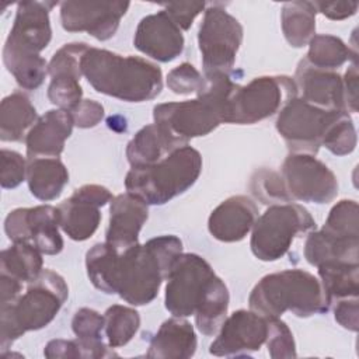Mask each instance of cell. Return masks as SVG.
I'll use <instances>...</instances> for the list:
<instances>
[{
    "label": "cell",
    "mask_w": 359,
    "mask_h": 359,
    "mask_svg": "<svg viewBox=\"0 0 359 359\" xmlns=\"http://www.w3.org/2000/svg\"><path fill=\"white\" fill-rule=\"evenodd\" d=\"M104 331L111 348H119L126 345L137 332L140 327L139 313L126 306L114 304L104 313Z\"/></svg>",
    "instance_id": "cell-34"
},
{
    "label": "cell",
    "mask_w": 359,
    "mask_h": 359,
    "mask_svg": "<svg viewBox=\"0 0 359 359\" xmlns=\"http://www.w3.org/2000/svg\"><path fill=\"white\" fill-rule=\"evenodd\" d=\"M105 320L98 311L83 307L76 311L72 320V330L76 338L86 341V342H98L102 341V331H104Z\"/></svg>",
    "instance_id": "cell-42"
},
{
    "label": "cell",
    "mask_w": 359,
    "mask_h": 359,
    "mask_svg": "<svg viewBox=\"0 0 359 359\" xmlns=\"http://www.w3.org/2000/svg\"><path fill=\"white\" fill-rule=\"evenodd\" d=\"M42 255L28 243H13L0 254L1 273L22 283L32 282L42 272Z\"/></svg>",
    "instance_id": "cell-32"
},
{
    "label": "cell",
    "mask_w": 359,
    "mask_h": 359,
    "mask_svg": "<svg viewBox=\"0 0 359 359\" xmlns=\"http://www.w3.org/2000/svg\"><path fill=\"white\" fill-rule=\"evenodd\" d=\"M317 10L313 1H289L285 3L280 11L282 31L293 48L309 45L316 34Z\"/></svg>",
    "instance_id": "cell-29"
},
{
    "label": "cell",
    "mask_w": 359,
    "mask_h": 359,
    "mask_svg": "<svg viewBox=\"0 0 359 359\" xmlns=\"http://www.w3.org/2000/svg\"><path fill=\"white\" fill-rule=\"evenodd\" d=\"M43 355L46 358L56 359H70V358H81L80 346L77 339H52L46 344L43 349Z\"/></svg>",
    "instance_id": "cell-48"
},
{
    "label": "cell",
    "mask_w": 359,
    "mask_h": 359,
    "mask_svg": "<svg viewBox=\"0 0 359 359\" xmlns=\"http://www.w3.org/2000/svg\"><path fill=\"white\" fill-rule=\"evenodd\" d=\"M182 254V241L172 234L150 238L123 251L118 250L112 294L132 306H144L156 299L175 261Z\"/></svg>",
    "instance_id": "cell-1"
},
{
    "label": "cell",
    "mask_w": 359,
    "mask_h": 359,
    "mask_svg": "<svg viewBox=\"0 0 359 359\" xmlns=\"http://www.w3.org/2000/svg\"><path fill=\"white\" fill-rule=\"evenodd\" d=\"M153 118L154 123L178 146L188 144L192 137L209 135L223 123L220 109L206 97L158 104L153 108Z\"/></svg>",
    "instance_id": "cell-10"
},
{
    "label": "cell",
    "mask_w": 359,
    "mask_h": 359,
    "mask_svg": "<svg viewBox=\"0 0 359 359\" xmlns=\"http://www.w3.org/2000/svg\"><path fill=\"white\" fill-rule=\"evenodd\" d=\"M70 114L76 126L83 129L94 128L104 118V107L94 100H81Z\"/></svg>",
    "instance_id": "cell-45"
},
{
    "label": "cell",
    "mask_w": 359,
    "mask_h": 359,
    "mask_svg": "<svg viewBox=\"0 0 359 359\" xmlns=\"http://www.w3.org/2000/svg\"><path fill=\"white\" fill-rule=\"evenodd\" d=\"M345 111H328L303 98L290 100L279 112L276 130L292 153L316 156L330 126Z\"/></svg>",
    "instance_id": "cell-9"
},
{
    "label": "cell",
    "mask_w": 359,
    "mask_h": 359,
    "mask_svg": "<svg viewBox=\"0 0 359 359\" xmlns=\"http://www.w3.org/2000/svg\"><path fill=\"white\" fill-rule=\"evenodd\" d=\"M196 351L194 327L184 317L165 320L150 341L146 356L157 359H185Z\"/></svg>",
    "instance_id": "cell-22"
},
{
    "label": "cell",
    "mask_w": 359,
    "mask_h": 359,
    "mask_svg": "<svg viewBox=\"0 0 359 359\" xmlns=\"http://www.w3.org/2000/svg\"><path fill=\"white\" fill-rule=\"evenodd\" d=\"M81 72L95 91L128 102L153 100L163 90L161 69L139 56L90 46L81 59Z\"/></svg>",
    "instance_id": "cell-2"
},
{
    "label": "cell",
    "mask_w": 359,
    "mask_h": 359,
    "mask_svg": "<svg viewBox=\"0 0 359 359\" xmlns=\"http://www.w3.org/2000/svg\"><path fill=\"white\" fill-rule=\"evenodd\" d=\"M268 320V334H266V348L268 353L273 359L282 358H296V344L293 334L287 324L278 318Z\"/></svg>",
    "instance_id": "cell-39"
},
{
    "label": "cell",
    "mask_w": 359,
    "mask_h": 359,
    "mask_svg": "<svg viewBox=\"0 0 359 359\" xmlns=\"http://www.w3.org/2000/svg\"><path fill=\"white\" fill-rule=\"evenodd\" d=\"M129 6V1H63L62 27L69 32H87L98 41H107L115 35Z\"/></svg>",
    "instance_id": "cell-14"
},
{
    "label": "cell",
    "mask_w": 359,
    "mask_h": 359,
    "mask_svg": "<svg viewBox=\"0 0 359 359\" xmlns=\"http://www.w3.org/2000/svg\"><path fill=\"white\" fill-rule=\"evenodd\" d=\"M184 43L181 28L164 10L143 17L133 36L137 50L163 63L177 59L184 50Z\"/></svg>",
    "instance_id": "cell-17"
},
{
    "label": "cell",
    "mask_w": 359,
    "mask_h": 359,
    "mask_svg": "<svg viewBox=\"0 0 359 359\" xmlns=\"http://www.w3.org/2000/svg\"><path fill=\"white\" fill-rule=\"evenodd\" d=\"M294 83L309 104L328 111H345L342 77L334 70H323L302 59L296 67Z\"/></svg>",
    "instance_id": "cell-19"
},
{
    "label": "cell",
    "mask_w": 359,
    "mask_h": 359,
    "mask_svg": "<svg viewBox=\"0 0 359 359\" xmlns=\"http://www.w3.org/2000/svg\"><path fill=\"white\" fill-rule=\"evenodd\" d=\"M280 175L293 201L328 203L338 194L335 174L311 154L290 153L282 164Z\"/></svg>",
    "instance_id": "cell-12"
},
{
    "label": "cell",
    "mask_w": 359,
    "mask_h": 359,
    "mask_svg": "<svg viewBox=\"0 0 359 359\" xmlns=\"http://www.w3.org/2000/svg\"><path fill=\"white\" fill-rule=\"evenodd\" d=\"M318 268L321 286L332 304L335 300L356 297L359 292V265L349 262H327Z\"/></svg>",
    "instance_id": "cell-30"
},
{
    "label": "cell",
    "mask_w": 359,
    "mask_h": 359,
    "mask_svg": "<svg viewBox=\"0 0 359 359\" xmlns=\"http://www.w3.org/2000/svg\"><path fill=\"white\" fill-rule=\"evenodd\" d=\"M167 86L172 93L180 95H198L205 87V76L191 63H181L167 74Z\"/></svg>",
    "instance_id": "cell-41"
},
{
    "label": "cell",
    "mask_w": 359,
    "mask_h": 359,
    "mask_svg": "<svg viewBox=\"0 0 359 359\" xmlns=\"http://www.w3.org/2000/svg\"><path fill=\"white\" fill-rule=\"evenodd\" d=\"M344 81V93H345V108L346 112H358V63L352 62V65L345 72L342 77Z\"/></svg>",
    "instance_id": "cell-49"
},
{
    "label": "cell",
    "mask_w": 359,
    "mask_h": 359,
    "mask_svg": "<svg viewBox=\"0 0 359 359\" xmlns=\"http://www.w3.org/2000/svg\"><path fill=\"white\" fill-rule=\"evenodd\" d=\"M229 289L219 276H213L195 310V324L203 335H215L227 317Z\"/></svg>",
    "instance_id": "cell-28"
},
{
    "label": "cell",
    "mask_w": 359,
    "mask_h": 359,
    "mask_svg": "<svg viewBox=\"0 0 359 359\" xmlns=\"http://www.w3.org/2000/svg\"><path fill=\"white\" fill-rule=\"evenodd\" d=\"M67 296L69 287L65 279L52 269H42L22 294L13 303L0 306L1 351H6L25 332L46 327L56 317Z\"/></svg>",
    "instance_id": "cell-4"
},
{
    "label": "cell",
    "mask_w": 359,
    "mask_h": 359,
    "mask_svg": "<svg viewBox=\"0 0 359 359\" xmlns=\"http://www.w3.org/2000/svg\"><path fill=\"white\" fill-rule=\"evenodd\" d=\"M358 202L353 199H342L332 206L321 230L338 237L359 238Z\"/></svg>",
    "instance_id": "cell-36"
},
{
    "label": "cell",
    "mask_w": 359,
    "mask_h": 359,
    "mask_svg": "<svg viewBox=\"0 0 359 359\" xmlns=\"http://www.w3.org/2000/svg\"><path fill=\"white\" fill-rule=\"evenodd\" d=\"M335 321L344 328L356 332L359 328V303L356 297H346L334 302Z\"/></svg>",
    "instance_id": "cell-46"
},
{
    "label": "cell",
    "mask_w": 359,
    "mask_h": 359,
    "mask_svg": "<svg viewBox=\"0 0 359 359\" xmlns=\"http://www.w3.org/2000/svg\"><path fill=\"white\" fill-rule=\"evenodd\" d=\"M252 195L265 205H279L293 202L283 178L279 172L268 168H261L254 172L250 181Z\"/></svg>",
    "instance_id": "cell-35"
},
{
    "label": "cell",
    "mask_w": 359,
    "mask_h": 359,
    "mask_svg": "<svg viewBox=\"0 0 359 359\" xmlns=\"http://www.w3.org/2000/svg\"><path fill=\"white\" fill-rule=\"evenodd\" d=\"M56 1H21L3 52L39 55L52 38L49 11Z\"/></svg>",
    "instance_id": "cell-15"
},
{
    "label": "cell",
    "mask_w": 359,
    "mask_h": 359,
    "mask_svg": "<svg viewBox=\"0 0 359 359\" xmlns=\"http://www.w3.org/2000/svg\"><path fill=\"white\" fill-rule=\"evenodd\" d=\"M258 217L257 205L245 195L230 196L216 206L208 220L209 233L219 241H241Z\"/></svg>",
    "instance_id": "cell-20"
},
{
    "label": "cell",
    "mask_w": 359,
    "mask_h": 359,
    "mask_svg": "<svg viewBox=\"0 0 359 359\" xmlns=\"http://www.w3.org/2000/svg\"><path fill=\"white\" fill-rule=\"evenodd\" d=\"M27 178V161L25 158L8 149H1V177L0 184L4 189H13L18 187Z\"/></svg>",
    "instance_id": "cell-43"
},
{
    "label": "cell",
    "mask_w": 359,
    "mask_h": 359,
    "mask_svg": "<svg viewBox=\"0 0 359 359\" xmlns=\"http://www.w3.org/2000/svg\"><path fill=\"white\" fill-rule=\"evenodd\" d=\"M215 275L210 264L201 255L181 254L167 278L165 309L174 317L194 316Z\"/></svg>",
    "instance_id": "cell-11"
},
{
    "label": "cell",
    "mask_w": 359,
    "mask_h": 359,
    "mask_svg": "<svg viewBox=\"0 0 359 359\" xmlns=\"http://www.w3.org/2000/svg\"><path fill=\"white\" fill-rule=\"evenodd\" d=\"M356 50H352L341 38L318 34L310 39L304 59L314 67L335 72L349 60L356 62Z\"/></svg>",
    "instance_id": "cell-31"
},
{
    "label": "cell",
    "mask_w": 359,
    "mask_h": 359,
    "mask_svg": "<svg viewBox=\"0 0 359 359\" xmlns=\"http://www.w3.org/2000/svg\"><path fill=\"white\" fill-rule=\"evenodd\" d=\"M27 182L36 199L53 201L69 182V171L57 157L27 158Z\"/></svg>",
    "instance_id": "cell-24"
},
{
    "label": "cell",
    "mask_w": 359,
    "mask_h": 359,
    "mask_svg": "<svg viewBox=\"0 0 359 359\" xmlns=\"http://www.w3.org/2000/svg\"><path fill=\"white\" fill-rule=\"evenodd\" d=\"M358 248L359 238L338 237L324 230L310 231L304 243V258L314 266L327 262L358 264Z\"/></svg>",
    "instance_id": "cell-23"
},
{
    "label": "cell",
    "mask_w": 359,
    "mask_h": 359,
    "mask_svg": "<svg viewBox=\"0 0 359 359\" xmlns=\"http://www.w3.org/2000/svg\"><path fill=\"white\" fill-rule=\"evenodd\" d=\"M86 42H70L63 45L59 50L55 52L50 62L48 63V74L55 77H72L80 80L83 76L81 72V59L88 50Z\"/></svg>",
    "instance_id": "cell-37"
},
{
    "label": "cell",
    "mask_w": 359,
    "mask_h": 359,
    "mask_svg": "<svg viewBox=\"0 0 359 359\" xmlns=\"http://www.w3.org/2000/svg\"><path fill=\"white\" fill-rule=\"evenodd\" d=\"M317 13L324 14L330 20H345L352 17L358 10L356 1H313Z\"/></svg>",
    "instance_id": "cell-47"
},
{
    "label": "cell",
    "mask_w": 359,
    "mask_h": 359,
    "mask_svg": "<svg viewBox=\"0 0 359 359\" xmlns=\"http://www.w3.org/2000/svg\"><path fill=\"white\" fill-rule=\"evenodd\" d=\"M59 227V209L50 205L14 209L4 220V231L13 243H28L45 255L63 250Z\"/></svg>",
    "instance_id": "cell-13"
},
{
    "label": "cell",
    "mask_w": 359,
    "mask_h": 359,
    "mask_svg": "<svg viewBox=\"0 0 359 359\" xmlns=\"http://www.w3.org/2000/svg\"><path fill=\"white\" fill-rule=\"evenodd\" d=\"M297 97V86L289 76H261L248 84H237L226 109L224 123L252 125L279 112Z\"/></svg>",
    "instance_id": "cell-6"
},
{
    "label": "cell",
    "mask_w": 359,
    "mask_h": 359,
    "mask_svg": "<svg viewBox=\"0 0 359 359\" xmlns=\"http://www.w3.org/2000/svg\"><path fill=\"white\" fill-rule=\"evenodd\" d=\"M3 62L24 90H36L48 74V63L41 55L3 52Z\"/></svg>",
    "instance_id": "cell-33"
},
{
    "label": "cell",
    "mask_w": 359,
    "mask_h": 359,
    "mask_svg": "<svg viewBox=\"0 0 359 359\" xmlns=\"http://www.w3.org/2000/svg\"><path fill=\"white\" fill-rule=\"evenodd\" d=\"M22 289V282L8 275H0V306L13 303L20 294Z\"/></svg>",
    "instance_id": "cell-50"
},
{
    "label": "cell",
    "mask_w": 359,
    "mask_h": 359,
    "mask_svg": "<svg viewBox=\"0 0 359 359\" xmlns=\"http://www.w3.org/2000/svg\"><path fill=\"white\" fill-rule=\"evenodd\" d=\"M178 147L182 146H178L156 123H150L137 130L129 140L126 158L132 167L147 165L160 161Z\"/></svg>",
    "instance_id": "cell-27"
},
{
    "label": "cell",
    "mask_w": 359,
    "mask_h": 359,
    "mask_svg": "<svg viewBox=\"0 0 359 359\" xmlns=\"http://www.w3.org/2000/svg\"><path fill=\"white\" fill-rule=\"evenodd\" d=\"M147 206L146 202L129 192L114 196L105 241L119 251L139 244V233L149 217Z\"/></svg>",
    "instance_id": "cell-18"
},
{
    "label": "cell",
    "mask_w": 359,
    "mask_h": 359,
    "mask_svg": "<svg viewBox=\"0 0 359 359\" xmlns=\"http://www.w3.org/2000/svg\"><path fill=\"white\" fill-rule=\"evenodd\" d=\"M74 122L72 114L65 109L45 112L25 137L27 158L57 157L65 149V142L72 135Z\"/></svg>",
    "instance_id": "cell-21"
},
{
    "label": "cell",
    "mask_w": 359,
    "mask_h": 359,
    "mask_svg": "<svg viewBox=\"0 0 359 359\" xmlns=\"http://www.w3.org/2000/svg\"><path fill=\"white\" fill-rule=\"evenodd\" d=\"M243 42V25L220 4L205 8L198 31L203 76L230 74Z\"/></svg>",
    "instance_id": "cell-8"
},
{
    "label": "cell",
    "mask_w": 359,
    "mask_h": 359,
    "mask_svg": "<svg viewBox=\"0 0 359 359\" xmlns=\"http://www.w3.org/2000/svg\"><path fill=\"white\" fill-rule=\"evenodd\" d=\"M201 171V153L185 144L157 163L132 167L125 177V188L147 205H164L189 189Z\"/></svg>",
    "instance_id": "cell-5"
},
{
    "label": "cell",
    "mask_w": 359,
    "mask_h": 359,
    "mask_svg": "<svg viewBox=\"0 0 359 359\" xmlns=\"http://www.w3.org/2000/svg\"><path fill=\"white\" fill-rule=\"evenodd\" d=\"M36 121V109L25 94H22L21 91H15L4 97L0 104L1 142L25 140L29 129Z\"/></svg>",
    "instance_id": "cell-26"
},
{
    "label": "cell",
    "mask_w": 359,
    "mask_h": 359,
    "mask_svg": "<svg viewBox=\"0 0 359 359\" xmlns=\"http://www.w3.org/2000/svg\"><path fill=\"white\" fill-rule=\"evenodd\" d=\"M268 334V320L252 310H237L226 317L209 352L215 356H245L259 351Z\"/></svg>",
    "instance_id": "cell-16"
},
{
    "label": "cell",
    "mask_w": 359,
    "mask_h": 359,
    "mask_svg": "<svg viewBox=\"0 0 359 359\" xmlns=\"http://www.w3.org/2000/svg\"><path fill=\"white\" fill-rule=\"evenodd\" d=\"M83 97L80 80L72 77H55L48 87V98L59 109L73 111Z\"/></svg>",
    "instance_id": "cell-40"
},
{
    "label": "cell",
    "mask_w": 359,
    "mask_h": 359,
    "mask_svg": "<svg viewBox=\"0 0 359 359\" xmlns=\"http://www.w3.org/2000/svg\"><path fill=\"white\" fill-rule=\"evenodd\" d=\"M164 11L170 15V18L181 28L189 29L195 17L201 14L206 8V3L203 1H177V3H163Z\"/></svg>",
    "instance_id": "cell-44"
},
{
    "label": "cell",
    "mask_w": 359,
    "mask_h": 359,
    "mask_svg": "<svg viewBox=\"0 0 359 359\" xmlns=\"http://www.w3.org/2000/svg\"><path fill=\"white\" fill-rule=\"evenodd\" d=\"M335 156H346L356 147V130L348 112H341L324 136L323 144Z\"/></svg>",
    "instance_id": "cell-38"
},
{
    "label": "cell",
    "mask_w": 359,
    "mask_h": 359,
    "mask_svg": "<svg viewBox=\"0 0 359 359\" xmlns=\"http://www.w3.org/2000/svg\"><path fill=\"white\" fill-rule=\"evenodd\" d=\"M248 306L266 318H278L285 311L306 318L325 313L331 303L313 273L294 268L261 278L250 293Z\"/></svg>",
    "instance_id": "cell-3"
},
{
    "label": "cell",
    "mask_w": 359,
    "mask_h": 359,
    "mask_svg": "<svg viewBox=\"0 0 359 359\" xmlns=\"http://www.w3.org/2000/svg\"><path fill=\"white\" fill-rule=\"evenodd\" d=\"M316 229V220L306 208L294 202L271 205L257 217L250 247L261 261H276L290 248L293 240Z\"/></svg>",
    "instance_id": "cell-7"
},
{
    "label": "cell",
    "mask_w": 359,
    "mask_h": 359,
    "mask_svg": "<svg viewBox=\"0 0 359 359\" xmlns=\"http://www.w3.org/2000/svg\"><path fill=\"white\" fill-rule=\"evenodd\" d=\"M57 209L62 230L74 241H84L90 238L100 226V206L74 192L70 198L63 201Z\"/></svg>",
    "instance_id": "cell-25"
}]
</instances>
